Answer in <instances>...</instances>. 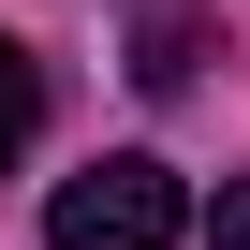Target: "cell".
<instances>
[{
  "instance_id": "cell-1",
  "label": "cell",
  "mask_w": 250,
  "mask_h": 250,
  "mask_svg": "<svg viewBox=\"0 0 250 250\" xmlns=\"http://www.w3.org/2000/svg\"><path fill=\"white\" fill-rule=\"evenodd\" d=\"M177 235H191V206H177V177L147 147L59 177V206H44V250H177Z\"/></svg>"
},
{
  "instance_id": "cell-2",
  "label": "cell",
  "mask_w": 250,
  "mask_h": 250,
  "mask_svg": "<svg viewBox=\"0 0 250 250\" xmlns=\"http://www.w3.org/2000/svg\"><path fill=\"white\" fill-rule=\"evenodd\" d=\"M30 133H44V59H30L15 30H0V177L30 162Z\"/></svg>"
},
{
  "instance_id": "cell-3",
  "label": "cell",
  "mask_w": 250,
  "mask_h": 250,
  "mask_svg": "<svg viewBox=\"0 0 250 250\" xmlns=\"http://www.w3.org/2000/svg\"><path fill=\"white\" fill-rule=\"evenodd\" d=\"M133 74H147V88H191V0H147V30H133Z\"/></svg>"
},
{
  "instance_id": "cell-4",
  "label": "cell",
  "mask_w": 250,
  "mask_h": 250,
  "mask_svg": "<svg viewBox=\"0 0 250 250\" xmlns=\"http://www.w3.org/2000/svg\"><path fill=\"white\" fill-rule=\"evenodd\" d=\"M206 250H250V177L221 191V221H206Z\"/></svg>"
}]
</instances>
